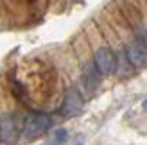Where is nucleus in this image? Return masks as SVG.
I'll return each instance as SVG.
<instances>
[{
  "label": "nucleus",
  "instance_id": "f257e3e1",
  "mask_svg": "<svg viewBox=\"0 0 147 145\" xmlns=\"http://www.w3.org/2000/svg\"><path fill=\"white\" fill-rule=\"evenodd\" d=\"M52 126V118L45 113H31L24 122L22 127V138L25 142H31L34 138L41 136L45 131H49V127Z\"/></svg>",
  "mask_w": 147,
  "mask_h": 145
},
{
  "label": "nucleus",
  "instance_id": "f03ea898",
  "mask_svg": "<svg viewBox=\"0 0 147 145\" xmlns=\"http://www.w3.org/2000/svg\"><path fill=\"white\" fill-rule=\"evenodd\" d=\"M18 120L13 113H4L0 115V140L7 143H13L18 138Z\"/></svg>",
  "mask_w": 147,
  "mask_h": 145
},
{
  "label": "nucleus",
  "instance_id": "7ed1b4c3",
  "mask_svg": "<svg viewBox=\"0 0 147 145\" xmlns=\"http://www.w3.org/2000/svg\"><path fill=\"white\" fill-rule=\"evenodd\" d=\"M83 111V97L76 88H70L65 93L63 104H61V113L65 117H76Z\"/></svg>",
  "mask_w": 147,
  "mask_h": 145
},
{
  "label": "nucleus",
  "instance_id": "20e7f679",
  "mask_svg": "<svg viewBox=\"0 0 147 145\" xmlns=\"http://www.w3.org/2000/svg\"><path fill=\"white\" fill-rule=\"evenodd\" d=\"M93 63H95V66H97V70L102 75H109L115 70V56L111 54V50L106 48V47H100V48L95 50Z\"/></svg>",
  "mask_w": 147,
  "mask_h": 145
},
{
  "label": "nucleus",
  "instance_id": "39448f33",
  "mask_svg": "<svg viewBox=\"0 0 147 145\" xmlns=\"http://www.w3.org/2000/svg\"><path fill=\"white\" fill-rule=\"evenodd\" d=\"M129 63L136 68H142L147 64V45L144 41H133L126 50Z\"/></svg>",
  "mask_w": 147,
  "mask_h": 145
},
{
  "label": "nucleus",
  "instance_id": "423d86ee",
  "mask_svg": "<svg viewBox=\"0 0 147 145\" xmlns=\"http://www.w3.org/2000/svg\"><path fill=\"white\" fill-rule=\"evenodd\" d=\"M99 74L100 72L97 70L95 63H88L84 66V72H83V84H86L88 90H93L95 86L99 84Z\"/></svg>",
  "mask_w": 147,
  "mask_h": 145
},
{
  "label": "nucleus",
  "instance_id": "0eeeda50",
  "mask_svg": "<svg viewBox=\"0 0 147 145\" xmlns=\"http://www.w3.org/2000/svg\"><path fill=\"white\" fill-rule=\"evenodd\" d=\"M67 136H68V133L65 131V129H57L54 133V142L56 143H65L67 142Z\"/></svg>",
  "mask_w": 147,
  "mask_h": 145
},
{
  "label": "nucleus",
  "instance_id": "6e6552de",
  "mask_svg": "<svg viewBox=\"0 0 147 145\" xmlns=\"http://www.w3.org/2000/svg\"><path fill=\"white\" fill-rule=\"evenodd\" d=\"M144 109H145V111H147V99H145V100H144Z\"/></svg>",
  "mask_w": 147,
  "mask_h": 145
},
{
  "label": "nucleus",
  "instance_id": "1a4fd4ad",
  "mask_svg": "<svg viewBox=\"0 0 147 145\" xmlns=\"http://www.w3.org/2000/svg\"><path fill=\"white\" fill-rule=\"evenodd\" d=\"M77 145H83V143H77Z\"/></svg>",
  "mask_w": 147,
  "mask_h": 145
}]
</instances>
